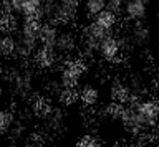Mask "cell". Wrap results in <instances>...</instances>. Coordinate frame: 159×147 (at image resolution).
Here are the masks:
<instances>
[{
	"instance_id": "obj_9",
	"label": "cell",
	"mask_w": 159,
	"mask_h": 147,
	"mask_svg": "<svg viewBox=\"0 0 159 147\" xmlns=\"http://www.w3.org/2000/svg\"><path fill=\"white\" fill-rule=\"evenodd\" d=\"M94 23H96L98 27H101L104 28V30H109V32H113V28L114 25H116V22H118V13L116 12H113L111 8H104L103 12H99L96 17H94Z\"/></svg>"
},
{
	"instance_id": "obj_7",
	"label": "cell",
	"mask_w": 159,
	"mask_h": 147,
	"mask_svg": "<svg viewBox=\"0 0 159 147\" xmlns=\"http://www.w3.org/2000/svg\"><path fill=\"white\" fill-rule=\"evenodd\" d=\"M35 61H37V65L40 68H45V70H48V68L55 66V63H57V58L60 56L58 51L55 50L52 46H45V45H38V48L35 50Z\"/></svg>"
},
{
	"instance_id": "obj_8",
	"label": "cell",
	"mask_w": 159,
	"mask_h": 147,
	"mask_svg": "<svg viewBox=\"0 0 159 147\" xmlns=\"http://www.w3.org/2000/svg\"><path fill=\"white\" fill-rule=\"evenodd\" d=\"M13 55H18V38L10 30H3L0 35V56L10 58Z\"/></svg>"
},
{
	"instance_id": "obj_19",
	"label": "cell",
	"mask_w": 159,
	"mask_h": 147,
	"mask_svg": "<svg viewBox=\"0 0 159 147\" xmlns=\"http://www.w3.org/2000/svg\"><path fill=\"white\" fill-rule=\"evenodd\" d=\"M154 147H159V144H156V145H154Z\"/></svg>"
},
{
	"instance_id": "obj_18",
	"label": "cell",
	"mask_w": 159,
	"mask_h": 147,
	"mask_svg": "<svg viewBox=\"0 0 159 147\" xmlns=\"http://www.w3.org/2000/svg\"><path fill=\"white\" fill-rule=\"evenodd\" d=\"M2 73H3V66H2V61H0V76H2Z\"/></svg>"
},
{
	"instance_id": "obj_2",
	"label": "cell",
	"mask_w": 159,
	"mask_h": 147,
	"mask_svg": "<svg viewBox=\"0 0 159 147\" xmlns=\"http://www.w3.org/2000/svg\"><path fill=\"white\" fill-rule=\"evenodd\" d=\"M134 104L138 119L143 126V132L156 126L159 119V102L154 99H141V101H128Z\"/></svg>"
},
{
	"instance_id": "obj_4",
	"label": "cell",
	"mask_w": 159,
	"mask_h": 147,
	"mask_svg": "<svg viewBox=\"0 0 159 147\" xmlns=\"http://www.w3.org/2000/svg\"><path fill=\"white\" fill-rule=\"evenodd\" d=\"M96 53L103 58L104 61H109V63L118 61L119 56H121V43H119V40L111 33V35L106 37L98 45Z\"/></svg>"
},
{
	"instance_id": "obj_12",
	"label": "cell",
	"mask_w": 159,
	"mask_h": 147,
	"mask_svg": "<svg viewBox=\"0 0 159 147\" xmlns=\"http://www.w3.org/2000/svg\"><path fill=\"white\" fill-rule=\"evenodd\" d=\"M108 7V0H83V12L86 18H94Z\"/></svg>"
},
{
	"instance_id": "obj_15",
	"label": "cell",
	"mask_w": 159,
	"mask_h": 147,
	"mask_svg": "<svg viewBox=\"0 0 159 147\" xmlns=\"http://www.w3.org/2000/svg\"><path fill=\"white\" fill-rule=\"evenodd\" d=\"M12 121H13V117L8 111L0 109V131H7L12 126Z\"/></svg>"
},
{
	"instance_id": "obj_16",
	"label": "cell",
	"mask_w": 159,
	"mask_h": 147,
	"mask_svg": "<svg viewBox=\"0 0 159 147\" xmlns=\"http://www.w3.org/2000/svg\"><path fill=\"white\" fill-rule=\"evenodd\" d=\"M78 147H103V145H101V142H99L96 137H93V136H84V137H81V139H80Z\"/></svg>"
},
{
	"instance_id": "obj_10",
	"label": "cell",
	"mask_w": 159,
	"mask_h": 147,
	"mask_svg": "<svg viewBox=\"0 0 159 147\" xmlns=\"http://www.w3.org/2000/svg\"><path fill=\"white\" fill-rule=\"evenodd\" d=\"M78 97H80V101L83 102V104H86V106H94V104H98L99 102V89L96 86H93V84H84L81 89H80L78 93Z\"/></svg>"
},
{
	"instance_id": "obj_17",
	"label": "cell",
	"mask_w": 159,
	"mask_h": 147,
	"mask_svg": "<svg viewBox=\"0 0 159 147\" xmlns=\"http://www.w3.org/2000/svg\"><path fill=\"white\" fill-rule=\"evenodd\" d=\"M129 147H148V144H146V142H144V141L138 139V141H134V142H133V144L129 145Z\"/></svg>"
},
{
	"instance_id": "obj_5",
	"label": "cell",
	"mask_w": 159,
	"mask_h": 147,
	"mask_svg": "<svg viewBox=\"0 0 159 147\" xmlns=\"http://www.w3.org/2000/svg\"><path fill=\"white\" fill-rule=\"evenodd\" d=\"M123 13L131 22H143L148 13V0H126L123 7Z\"/></svg>"
},
{
	"instance_id": "obj_11",
	"label": "cell",
	"mask_w": 159,
	"mask_h": 147,
	"mask_svg": "<svg viewBox=\"0 0 159 147\" xmlns=\"http://www.w3.org/2000/svg\"><path fill=\"white\" fill-rule=\"evenodd\" d=\"M129 40L138 46L146 45L149 41V28L141 25V22H136V25L131 28V33H129Z\"/></svg>"
},
{
	"instance_id": "obj_14",
	"label": "cell",
	"mask_w": 159,
	"mask_h": 147,
	"mask_svg": "<svg viewBox=\"0 0 159 147\" xmlns=\"http://www.w3.org/2000/svg\"><path fill=\"white\" fill-rule=\"evenodd\" d=\"M52 112H53V106L50 104L48 101H45V99H38L37 102H35V114H37V116L45 117V119H48Z\"/></svg>"
},
{
	"instance_id": "obj_3",
	"label": "cell",
	"mask_w": 159,
	"mask_h": 147,
	"mask_svg": "<svg viewBox=\"0 0 159 147\" xmlns=\"http://www.w3.org/2000/svg\"><path fill=\"white\" fill-rule=\"evenodd\" d=\"M84 73V66L81 61H66L60 71V83L63 88H76L80 78Z\"/></svg>"
},
{
	"instance_id": "obj_13",
	"label": "cell",
	"mask_w": 159,
	"mask_h": 147,
	"mask_svg": "<svg viewBox=\"0 0 159 147\" xmlns=\"http://www.w3.org/2000/svg\"><path fill=\"white\" fill-rule=\"evenodd\" d=\"M13 84H15V89L18 93H22V94L28 93L30 88H32V76H30V73L23 71V73H20V75H17L13 80Z\"/></svg>"
},
{
	"instance_id": "obj_1",
	"label": "cell",
	"mask_w": 159,
	"mask_h": 147,
	"mask_svg": "<svg viewBox=\"0 0 159 147\" xmlns=\"http://www.w3.org/2000/svg\"><path fill=\"white\" fill-rule=\"evenodd\" d=\"M5 10L23 20L43 18V0H7Z\"/></svg>"
},
{
	"instance_id": "obj_6",
	"label": "cell",
	"mask_w": 159,
	"mask_h": 147,
	"mask_svg": "<svg viewBox=\"0 0 159 147\" xmlns=\"http://www.w3.org/2000/svg\"><path fill=\"white\" fill-rule=\"evenodd\" d=\"M78 46V40L76 35L70 30H60L58 38H57V45H55V50L58 51V55H70L76 50Z\"/></svg>"
}]
</instances>
